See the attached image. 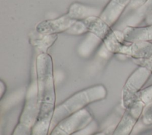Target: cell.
<instances>
[{"mask_svg":"<svg viewBox=\"0 0 152 135\" xmlns=\"http://www.w3.org/2000/svg\"><path fill=\"white\" fill-rule=\"evenodd\" d=\"M36 72L37 117L31 135H49L56 108V93L53 61L48 53L37 56Z\"/></svg>","mask_w":152,"mask_h":135,"instance_id":"1","label":"cell"},{"mask_svg":"<svg viewBox=\"0 0 152 135\" xmlns=\"http://www.w3.org/2000/svg\"><path fill=\"white\" fill-rule=\"evenodd\" d=\"M107 94L106 87L101 84L88 87L74 94L56 107L50 130L60 121L86 108L89 104L104 99Z\"/></svg>","mask_w":152,"mask_h":135,"instance_id":"2","label":"cell"},{"mask_svg":"<svg viewBox=\"0 0 152 135\" xmlns=\"http://www.w3.org/2000/svg\"><path fill=\"white\" fill-rule=\"evenodd\" d=\"M37 117V83L32 84L26 92L18 123L11 135H31Z\"/></svg>","mask_w":152,"mask_h":135,"instance_id":"3","label":"cell"},{"mask_svg":"<svg viewBox=\"0 0 152 135\" xmlns=\"http://www.w3.org/2000/svg\"><path fill=\"white\" fill-rule=\"evenodd\" d=\"M151 75V72L147 68L140 66L127 79L122 91V103L125 109L137 99L138 94Z\"/></svg>","mask_w":152,"mask_h":135,"instance_id":"4","label":"cell"},{"mask_svg":"<svg viewBox=\"0 0 152 135\" xmlns=\"http://www.w3.org/2000/svg\"><path fill=\"white\" fill-rule=\"evenodd\" d=\"M139 99H137L126 109L111 135H129L138 118L142 112L144 105L143 102Z\"/></svg>","mask_w":152,"mask_h":135,"instance_id":"5","label":"cell"},{"mask_svg":"<svg viewBox=\"0 0 152 135\" xmlns=\"http://www.w3.org/2000/svg\"><path fill=\"white\" fill-rule=\"evenodd\" d=\"M93 120V117L91 112L84 108L65 118L58 124L72 135L90 126Z\"/></svg>","mask_w":152,"mask_h":135,"instance_id":"6","label":"cell"},{"mask_svg":"<svg viewBox=\"0 0 152 135\" xmlns=\"http://www.w3.org/2000/svg\"><path fill=\"white\" fill-rule=\"evenodd\" d=\"M76 21L66 14L56 19L41 21L36 25V31L44 34H56L66 31Z\"/></svg>","mask_w":152,"mask_h":135,"instance_id":"7","label":"cell"},{"mask_svg":"<svg viewBox=\"0 0 152 135\" xmlns=\"http://www.w3.org/2000/svg\"><path fill=\"white\" fill-rule=\"evenodd\" d=\"M118 53L128 55L132 59L152 60V42L150 41L131 43L125 41L121 45Z\"/></svg>","mask_w":152,"mask_h":135,"instance_id":"8","label":"cell"},{"mask_svg":"<svg viewBox=\"0 0 152 135\" xmlns=\"http://www.w3.org/2000/svg\"><path fill=\"white\" fill-rule=\"evenodd\" d=\"M88 31L94 34L105 44L110 41L115 36L114 31L99 17H91L83 20Z\"/></svg>","mask_w":152,"mask_h":135,"instance_id":"9","label":"cell"},{"mask_svg":"<svg viewBox=\"0 0 152 135\" xmlns=\"http://www.w3.org/2000/svg\"><path fill=\"white\" fill-rule=\"evenodd\" d=\"M131 0H110L99 17L110 27L119 19Z\"/></svg>","mask_w":152,"mask_h":135,"instance_id":"10","label":"cell"},{"mask_svg":"<svg viewBox=\"0 0 152 135\" xmlns=\"http://www.w3.org/2000/svg\"><path fill=\"white\" fill-rule=\"evenodd\" d=\"M122 32L126 42L152 41V24L141 27L128 25Z\"/></svg>","mask_w":152,"mask_h":135,"instance_id":"11","label":"cell"},{"mask_svg":"<svg viewBox=\"0 0 152 135\" xmlns=\"http://www.w3.org/2000/svg\"><path fill=\"white\" fill-rule=\"evenodd\" d=\"M102 12L97 8L79 3H73L69 8L67 14L77 21H83L89 17H99Z\"/></svg>","mask_w":152,"mask_h":135,"instance_id":"12","label":"cell"},{"mask_svg":"<svg viewBox=\"0 0 152 135\" xmlns=\"http://www.w3.org/2000/svg\"><path fill=\"white\" fill-rule=\"evenodd\" d=\"M37 37V36H36ZM33 38L31 40L33 46L41 53H46L47 50L53 44L57 38L56 34H44Z\"/></svg>","mask_w":152,"mask_h":135,"instance_id":"13","label":"cell"},{"mask_svg":"<svg viewBox=\"0 0 152 135\" xmlns=\"http://www.w3.org/2000/svg\"><path fill=\"white\" fill-rule=\"evenodd\" d=\"M100 40H102L96 35L90 33L87 38L81 44L79 48V53L84 56L89 54L94 47L100 43Z\"/></svg>","mask_w":152,"mask_h":135,"instance_id":"14","label":"cell"},{"mask_svg":"<svg viewBox=\"0 0 152 135\" xmlns=\"http://www.w3.org/2000/svg\"><path fill=\"white\" fill-rule=\"evenodd\" d=\"M151 14H152V0H148L144 5L138 9L133 20L140 21Z\"/></svg>","mask_w":152,"mask_h":135,"instance_id":"15","label":"cell"},{"mask_svg":"<svg viewBox=\"0 0 152 135\" xmlns=\"http://www.w3.org/2000/svg\"><path fill=\"white\" fill-rule=\"evenodd\" d=\"M66 32L72 35H80L88 32V30L83 21H77Z\"/></svg>","mask_w":152,"mask_h":135,"instance_id":"16","label":"cell"},{"mask_svg":"<svg viewBox=\"0 0 152 135\" xmlns=\"http://www.w3.org/2000/svg\"><path fill=\"white\" fill-rule=\"evenodd\" d=\"M137 98H138L144 105L152 103V85L141 89Z\"/></svg>","mask_w":152,"mask_h":135,"instance_id":"17","label":"cell"},{"mask_svg":"<svg viewBox=\"0 0 152 135\" xmlns=\"http://www.w3.org/2000/svg\"><path fill=\"white\" fill-rule=\"evenodd\" d=\"M143 121L146 124H152V103L147 105L143 112Z\"/></svg>","mask_w":152,"mask_h":135,"instance_id":"18","label":"cell"},{"mask_svg":"<svg viewBox=\"0 0 152 135\" xmlns=\"http://www.w3.org/2000/svg\"><path fill=\"white\" fill-rule=\"evenodd\" d=\"M133 62L138 65L139 66H144L147 68L152 73V60L146 59H132Z\"/></svg>","mask_w":152,"mask_h":135,"instance_id":"19","label":"cell"},{"mask_svg":"<svg viewBox=\"0 0 152 135\" xmlns=\"http://www.w3.org/2000/svg\"><path fill=\"white\" fill-rule=\"evenodd\" d=\"M49 135H71V134L57 124L50 130Z\"/></svg>","mask_w":152,"mask_h":135,"instance_id":"20","label":"cell"},{"mask_svg":"<svg viewBox=\"0 0 152 135\" xmlns=\"http://www.w3.org/2000/svg\"><path fill=\"white\" fill-rule=\"evenodd\" d=\"M148 0H131L128 7L131 9H138L144 5Z\"/></svg>","mask_w":152,"mask_h":135,"instance_id":"21","label":"cell"},{"mask_svg":"<svg viewBox=\"0 0 152 135\" xmlns=\"http://www.w3.org/2000/svg\"><path fill=\"white\" fill-rule=\"evenodd\" d=\"M109 128H107V130H106L105 131H100V132H99V133H97L96 134H94L93 135H111L112 132L113 131L114 129H112V128L110 129V130L109 131Z\"/></svg>","mask_w":152,"mask_h":135,"instance_id":"22","label":"cell"},{"mask_svg":"<svg viewBox=\"0 0 152 135\" xmlns=\"http://www.w3.org/2000/svg\"><path fill=\"white\" fill-rule=\"evenodd\" d=\"M0 89H1V94H0V95H1V98H2V96H3V95H4V92H5V83L3 82V81H1V82H0Z\"/></svg>","mask_w":152,"mask_h":135,"instance_id":"23","label":"cell"},{"mask_svg":"<svg viewBox=\"0 0 152 135\" xmlns=\"http://www.w3.org/2000/svg\"><path fill=\"white\" fill-rule=\"evenodd\" d=\"M146 20L145 22H147V25H149V24H152V14H150L148 16H147L146 18Z\"/></svg>","mask_w":152,"mask_h":135,"instance_id":"24","label":"cell"}]
</instances>
